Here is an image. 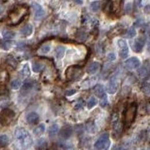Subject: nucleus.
Listing matches in <instances>:
<instances>
[{
	"mask_svg": "<svg viewBox=\"0 0 150 150\" xmlns=\"http://www.w3.org/2000/svg\"><path fill=\"white\" fill-rule=\"evenodd\" d=\"M14 135L16 140L19 141L22 149H27L33 144V139L27 130L24 127H18L15 130Z\"/></svg>",
	"mask_w": 150,
	"mask_h": 150,
	"instance_id": "obj_1",
	"label": "nucleus"
},
{
	"mask_svg": "<svg viewBox=\"0 0 150 150\" xmlns=\"http://www.w3.org/2000/svg\"><path fill=\"white\" fill-rule=\"evenodd\" d=\"M137 114V105L135 103H131L126 108V110L124 111V125L125 127L127 129L130 127L131 124L133 123L136 117Z\"/></svg>",
	"mask_w": 150,
	"mask_h": 150,
	"instance_id": "obj_2",
	"label": "nucleus"
},
{
	"mask_svg": "<svg viewBox=\"0 0 150 150\" xmlns=\"http://www.w3.org/2000/svg\"><path fill=\"white\" fill-rule=\"evenodd\" d=\"M82 75V70L80 67L71 66L66 70L67 79L70 81H77L79 80Z\"/></svg>",
	"mask_w": 150,
	"mask_h": 150,
	"instance_id": "obj_3",
	"label": "nucleus"
},
{
	"mask_svg": "<svg viewBox=\"0 0 150 150\" xmlns=\"http://www.w3.org/2000/svg\"><path fill=\"white\" fill-rule=\"evenodd\" d=\"M110 145V140H109V134L102 133L100 137L97 139V141L95 142V148L97 150H104L107 149Z\"/></svg>",
	"mask_w": 150,
	"mask_h": 150,
	"instance_id": "obj_4",
	"label": "nucleus"
},
{
	"mask_svg": "<svg viewBox=\"0 0 150 150\" xmlns=\"http://www.w3.org/2000/svg\"><path fill=\"white\" fill-rule=\"evenodd\" d=\"M119 47V56L123 59H125L129 55V47H127V41L125 40H119L117 41Z\"/></svg>",
	"mask_w": 150,
	"mask_h": 150,
	"instance_id": "obj_5",
	"label": "nucleus"
},
{
	"mask_svg": "<svg viewBox=\"0 0 150 150\" xmlns=\"http://www.w3.org/2000/svg\"><path fill=\"white\" fill-rule=\"evenodd\" d=\"M112 127H114V132L115 133V135H119L121 133L122 126H121V123L119 121V115L117 112H115V114L112 115Z\"/></svg>",
	"mask_w": 150,
	"mask_h": 150,
	"instance_id": "obj_6",
	"label": "nucleus"
},
{
	"mask_svg": "<svg viewBox=\"0 0 150 150\" xmlns=\"http://www.w3.org/2000/svg\"><path fill=\"white\" fill-rule=\"evenodd\" d=\"M117 88H118V81L117 79L115 77H112L110 79V81L107 84L106 86V90L108 93L110 94H115L116 91H117Z\"/></svg>",
	"mask_w": 150,
	"mask_h": 150,
	"instance_id": "obj_7",
	"label": "nucleus"
},
{
	"mask_svg": "<svg viewBox=\"0 0 150 150\" xmlns=\"http://www.w3.org/2000/svg\"><path fill=\"white\" fill-rule=\"evenodd\" d=\"M125 65L129 70H136L140 67V60L137 57H130L125 62Z\"/></svg>",
	"mask_w": 150,
	"mask_h": 150,
	"instance_id": "obj_8",
	"label": "nucleus"
},
{
	"mask_svg": "<svg viewBox=\"0 0 150 150\" xmlns=\"http://www.w3.org/2000/svg\"><path fill=\"white\" fill-rule=\"evenodd\" d=\"M32 7H33V10L34 11H35V17L36 19H42L44 17V15H45V11L43 10V7H41L40 4H38L36 2H33L32 3Z\"/></svg>",
	"mask_w": 150,
	"mask_h": 150,
	"instance_id": "obj_9",
	"label": "nucleus"
},
{
	"mask_svg": "<svg viewBox=\"0 0 150 150\" xmlns=\"http://www.w3.org/2000/svg\"><path fill=\"white\" fill-rule=\"evenodd\" d=\"M145 39L144 37H141L137 39L136 40L134 41L133 43V50L136 52H140L142 48L145 46Z\"/></svg>",
	"mask_w": 150,
	"mask_h": 150,
	"instance_id": "obj_10",
	"label": "nucleus"
},
{
	"mask_svg": "<svg viewBox=\"0 0 150 150\" xmlns=\"http://www.w3.org/2000/svg\"><path fill=\"white\" fill-rule=\"evenodd\" d=\"M25 119H26V122H27L28 124H30V125H34V124H37L38 122H39L40 116L37 112H29V114H27Z\"/></svg>",
	"mask_w": 150,
	"mask_h": 150,
	"instance_id": "obj_11",
	"label": "nucleus"
},
{
	"mask_svg": "<svg viewBox=\"0 0 150 150\" xmlns=\"http://www.w3.org/2000/svg\"><path fill=\"white\" fill-rule=\"evenodd\" d=\"M2 119H1V122H3L4 124H5V121L7 120V122L10 121V119L13 118L14 116V112L13 111L10 110V109H6V110H4L2 112Z\"/></svg>",
	"mask_w": 150,
	"mask_h": 150,
	"instance_id": "obj_12",
	"label": "nucleus"
},
{
	"mask_svg": "<svg viewBox=\"0 0 150 150\" xmlns=\"http://www.w3.org/2000/svg\"><path fill=\"white\" fill-rule=\"evenodd\" d=\"M72 134V127L70 126H65L62 127V130H60V137L63 139H68L70 137V135Z\"/></svg>",
	"mask_w": 150,
	"mask_h": 150,
	"instance_id": "obj_13",
	"label": "nucleus"
},
{
	"mask_svg": "<svg viewBox=\"0 0 150 150\" xmlns=\"http://www.w3.org/2000/svg\"><path fill=\"white\" fill-rule=\"evenodd\" d=\"M94 93L97 97H100V99H103L105 96V90L104 87L101 85H97L95 87H94Z\"/></svg>",
	"mask_w": 150,
	"mask_h": 150,
	"instance_id": "obj_14",
	"label": "nucleus"
},
{
	"mask_svg": "<svg viewBox=\"0 0 150 150\" xmlns=\"http://www.w3.org/2000/svg\"><path fill=\"white\" fill-rule=\"evenodd\" d=\"M100 64L99 62H92L87 67V73L95 74L96 72H97V70H100Z\"/></svg>",
	"mask_w": 150,
	"mask_h": 150,
	"instance_id": "obj_15",
	"label": "nucleus"
},
{
	"mask_svg": "<svg viewBox=\"0 0 150 150\" xmlns=\"http://www.w3.org/2000/svg\"><path fill=\"white\" fill-rule=\"evenodd\" d=\"M1 34H2V37L4 38V40H12L13 38L15 37V35H16L14 31H11V30H9V29H3Z\"/></svg>",
	"mask_w": 150,
	"mask_h": 150,
	"instance_id": "obj_16",
	"label": "nucleus"
},
{
	"mask_svg": "<svg viewBox=\"0 0 150 150\" xmlns=\"http://www.w3.org/2000/svg\"><path fill=\"white\" fill-rule=\"evenodd\" d=\"M33 33V26L31 25H26L21 29V34L24 37H28Z\"/></svg>",
	"mask_w": 150,
	"mask_h": 150,
	"instance_id": "obj_17",
	"label": "nucleus"
},
{
	"mask_svg": "<svg viewBox=\"0 0 150 150\" xmlns=\"http://www.w3.org/2000/svg\"><path fill=\"white\" fill-rule=\"evenodd\" d=\"M47 145V141L44 138H40L37 142V148L39 150H46Z\"/></svg>",
	"mask_w": 150,
	"mask_h": 150,
	"instance_id": "obj_18",
	"label": "nucleus"
},
{
	"mask_svg": "<svg viewBox=\"0 0 150 150\" xmlns=\"http://www.w3.org/2000/svg\"><path fill=\"white\" fill-rule=\"evenodd\" d=\"M65 52H66V49L64 46H58L56 47L55 49V56L56 58L58 59H61L64 55H65Z\"/></svg>",
	"mask_w": 150,
	"mask_h": 150,
	"instance_id": "obj_19",
	"label": "nucleus"
},
{
	"mask_svg": "<svg viewBox=\"0 0 150 150\" xmlns=\"http://www.w3.org/2000/svg\"><path fill=\"white\" fill-rule=\"evenodd\" d=\"M12 45H13V42L11 40H4L3 41L0 42V47H1L3 50H5V51L10 50V49L12 47Z\"/></svg>",
	"mask_w": 150,
	"mask_h": 150,
	"instance_id": "obj_20",
	"label": "nucleus"
},
{
	"mask_svg": "<svg viewBox=\"0 0 150 150\" xmlns=\"http://www.w3.org/2000/svg\"><path fill=\"white\" fill-rule=\"evenodd\" d=\"M44 131H45V125L44 124H40V126H38L34 130V134L36 136H40V135H42L44 133Z\"/></svg>",
	"mask_w": 150,
	"mask_h": 150,
	"instance_id": "obj_21",
	"label": "nucleus"
},
{
	"mask_svg": "<svg viewBox=\"0 0 150 150\" xmlns=\"http://www.w3.org/2000/svg\"><path fill=\"white\" fill-rule=\"evenodd\" d=\"M42 69H43L42 64L40 63V62H34L32 64V70L34 71V72L39 73V72H40L41 70H42Z\"/></svg>",
	"mask_w": 150,
	"mask_h": 150,
	"instance_id": "obj_22",
	"label": "nucleus"
},
{
	"mask_svg": "<svg viewBox=\"0 0 150 150\" xmlns=\"http://www.w3.org/2000/svg\"><path fill=\"white\" fill-rule=\"evenodd\" d=\"M50 50H51V45H50V43H46V44H43L42 46L40 48L39 52H40V54L45 55V54H48V52H50Z\"/></svg>",
	"mask_w": 150,
	"mask_h": 150,
	"instance_id": "obj_23",
	"label": "nucleus"
},
{
	"mask_svg": "<svg viewBox=\"0 0 150 150\" xmlns=\"http://www.w3.org/2000/svg\"><path fill=\"white\" fill-rule=\"evenodd\" d=\"M58 130H59L58 125L54 124V125H52L50 127H49V135H50V136H54V135H55L58 132Z\"/></svg>",
	"mask_w": 150,
	"mask_h": 150,
	"instance_id": "obj_24",
	"label": "nucleus"
},
{
	"mask_svg": "<svg viewBox=\"0 0 150 150\" xmlns=\"http://www.w3.org/2000/svg\"><path fill=\"white\" fill-rule=\"evenodd\" d=\"M21 85H22V82L21 81L19 80V79H15V80H13L12 82H10V86H11V88L12 89H15V90H17L21 87Z\"/></svg>",
	"mask_w": 150,
	"mask_h": 150,
	"instance_id": "obj_25",
	"label": "nucleus"
},
{
	"mask_svg": "<svg viewBox=\"0 0 150 150\" xmlns=\"http://www.w3.org/2000/svg\"><path fill=\"white\" fill-rule=\"evenodd\" d=\"M97 103V99H96V97H90V99L88 100V101H87V103H86V105H87V108H88V109H92L94 106H96Z\"/></svg>",
	"mask_w": 150,
	"mask_h": 150,
	"instance_id": "obj_26",
	"label": "nucleus"
},
{
	"mask_svg": "<svg viewBox=\"0 0 150 150\" xmlns=\"http://www.w3.org/2000/svg\"><path fill=\"white\" fill-rule=\"evenodd\" d=\"M9 144V137L6 134H3L0 136V146H6Z\"/></svg>",
	"mask_w": 150,
	"mask_h": 150,
	"instance_id": "obj_27",
	"label": "nucleus"
},
{
	"mask_svg": "<svg viewBox=\"0 0 150 150\" xmlns=\"http://www.w3.org/2000/svg\"><path fill=\"white\" fill-rule=\"evenodd\" d=\"M100 6H101V2L100 1H94L90 4V7H91V10L93 11H97L100 9Z\"/></svg>",
	"mask_w": 150,
	"mask_h": 150,
	"instance_id": "obj_28",
	"label": "nucleus"
},
{
	"mask_svg": "<svg viewBox=\"0 0 150 150\" xmlns=\"http://www.w3.org/2000/svg\"><path fill=\"white\" fill-rule=\"evenodd\" d=\"M21 73H22V75L24 77H25V76L27 77V76H29V75H30V70H29V67H28L27 64H26V65H25V67L22 68Z\"/></svg>",
	"mask_w": 150,
	"mask_h": 150,
	"instance_id": "obj_29",
	"label": "nucleus"
},
{
	"mask_svg": "<svg viewBox=\"0 0 150 150\" xmlns=\"http://www.w3.org/2000/svg\"><path fill=\"white\" fill-rule=\"evenodd\" d=\"M135 36H136V30H135V28L134 27L129 28V30H127V37L131 39V38H133Z\"/></svg>",
	"mask_w": 150,
	"mask_h": 150,
	"instance_id": "obj_30",
	"label": "nucleus"
},
{
	"mask_svg": "<svg viewBox=\"0 0 150 150\" xmlns=\"http://www.w3.org/2000/svg\"><path fill=\"white\" fill-rule=\"evenodd\" d=\"M149 72V69H147L146 67H142L140 70H138V73L141 75V76H145V75H147Z\"/></svg>",
	"mask_w": 150,
	"mask_h": 150,
	"instance_id": "obj_31",
	"label": "nucleus"
},
{
	"mask_svg": "<svg viewBox=\"0 0 150 150\" xmlns=\"http://www.w3.org/2000/svg\"><path fill=\"white\" fill-rule=\"evenodd\" d=\"M84 105H85V103H84V101H82V100H79L77 101V103L75 104V109H77V110H79V109H82Z\"/></svg>",
	"mask_w": 150,
	"mask_h": 150,
	"instance_id": "obj_32",
	"label": "nucleus"
},
{
	"mask_svg": "<svg viewBox=\"0 0 150 150\" xmlns=\"http://www.w3.org/2000/svg\"><path fill=\"white\" fill-rule=\"evenodd\" d=\"M108 105V100H107V97H104L103 99H101V101H100V106L101 107H106Z\"/></svg>",
	"mask_w": 150,
	"mask_h": 150,
	"instance_id": "obj_33",
	"label": "nucleus"
},
{
	"mask_svg": "<svg viewBox=\"0 0 150 150\" xmlns=\"http://www.w3.org/2000/svg\"><path fill=\"white\" fill-rule=\"evenodd\" d=\"M107 59L109 61H114V60H115V55L114 52H110V54L107 55Z\"/></svg>",
	"mask_w": 150,
	"mask_h": 150,
	"instance_id": "obj_34",
	"label": "nucleus"
},
{
	"mask_svg": "<svg viewBox=\"0 0 150 150\" xmlns=\"http://www.w3.org/2000/svg\"><path fill=\"white\" fill-rule=\"evenodd\" d=\"M75 92H76V90H74V89H72V91H68L66 94H67V95L68 96H69V95H72V94H74Z\"/></svg>",
	"mask_w": 150,
	"mask_h": 150,
	"instance_id": "obj_35",
	"label": "nucleus"
},
{
	"mask_svg": "<svg viewBox=\"0 0 150 150\" xmlns=\"http://www.w3.org/2000/svg\"><path fill=\"white\" fill-rule=\"evenodd\" d=\"M2 11H3V7H2L1 5H0V13H1Z\"/></svg>",
	"mask_w": 150,
	"mask_h": 150,
	"instance_id": "obj_36",
	"label": "nucleus"
},
{
	"mask_svg": "<svg viewBox=\"0 0 150 150\" xmlns=\"http://www.w3.org/2000/svg\"><path fill=\"white\" fill-rule=\"evenodd\" d=\"M49 150H56V148H55V147H51Z\"/></svg>",
	"mask_w": 150,
	"mask_h": 150,
	"instance_id": "obj_37",
	"label": "nucleus"
},
{
	"mask_svg": "<svg viewBox=\"0 0 150 150\" xmlns=\"http://www.w3.org/2000/svg\"><path fill=\"white\" fill-rule=\"evenodd\" d=\"M148 51L150 52V42L148 43Z\"/></svg>",
	"mask_w": 150,
	"mask_h": 150,
	"instance_id": "obj_38",
	"label": "nucleus"
},
{
	"mask_svg": "<svg viewBox=\"0 0 150 150\" xmlns=\"http://www.w3.org/2000/svg\"><path fill=\"white\" fill-rule=\"evenodd\" d=\"M141 150H144V149H141Z\"/></svg>",
	"mask_w": 150,
	"mask_h": 150,
	"instance_id": "obj_39",
	"label": "nucleus"
},
{
	"mask_svg": "<svg viewBox=\"0 0 150 150\" xmlns=\"http://www.w3.org/2000/svg\"><path fill=\"white\" fill-rule=\"evenodd\" d=\"M149 150H150V148H149Z\"/></svg>",
	"mask_w": 150,
	"mask_h": 150,
	"instance_id": "obj_40",
	"label": "nucleus"
}]
</instances>
